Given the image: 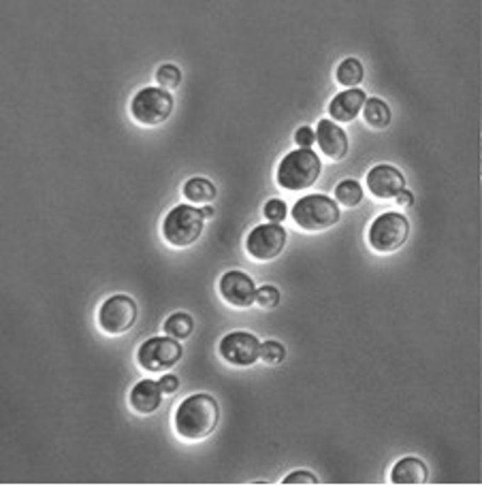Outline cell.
<instances>
[{
    "mask_svg": "<svg viewBox=\"0 0 482 486\" xmlns=\"http://www.w3.org/2000/svg\"><path fill=\"white\" fill-rule=\"evenodd\" d=\"M163 395H165V390H163V386H160L158 380H147L145 378V380H141V382H137L132 386L128 401H130V407L137 414L149 416V414L158 412V407L163 405Z\"/></svg>",
    "mask_w": 482,
    "mask_h": 486,
    "instance_id": "5bb4252c",
    "label": "cell"
},
{
    "mask_svg": "<svg viewBox=\"0 0 482 486\" xmlns=\"http://www.w3.org/2000/svg\"><path fill=\"white\" fill-rule=\"evenodd\" d=\"M290 216L301 231L320 233L340 222V207L338 201L325 195H307L294 203Z\"/></svg>",
    "mask_w": 482,
    "mask_h": 486,
    "instance_id": "3957f363",
    "label": "cell"
},
{
    "mask_svg": "<svg viewBox=\"0 0 482 486\" xmlns=\"http://www.w3.org/2000/svg\"><path fill=\"white\" fill-rule=\"evenodd\" d=\"M263 216H265L269 222L280 224V222L288 216V205H286L282 199H271V201H267V203H265V207H263Z\"/></svg>",
    "mask_w": 482,
    "mask_h": 486,
    "instance_id": "cb8c5ba5",
    "label": "cell"
},
{
    "mask_svg": "<svg viewBox=\"0 0 482 486\" xmlns=\"http://www.w3.org/2000/svg\"><path fill=\"white\" fill-rule=\"evenodd\" d=\"M365 184H367V190L376 199H382V201L395 199L399 192L406 190V178L393 165H378V167H374L367 173Z\"/></svg>",
    "mask_w": 482,
    "mask_h": 486,
    "instance_id": "7c38bea8",
    "label": "cell"
},
{
    "mask_svg": "<svg viewBox=\"0 0 482 486\" xmlns=\"http://www.w3.org/2000/svg\"><path fill=\"white\" fill-rule=\"evenodd\" d=\"M220 296L233 307H250L256 303V286L252 277L243 271H226L220 277Z\"/></svg>",
    "mask_w": 482,
    "mask_h": 486,
    "instance_id": "8fae6325",
    "label": "cell"
},
{
    "mask_svg": "<svg viewBox=\"0 0 482 486\" xmlns=\"http://www.w3.org/2000/svg\"><path fill=\"white\" fill-rule=\"evenodd\" d=\"M286 248V231L280 224L267 222L254 226L246 237V252L260 262L275 260Z\"/></svg>",
    "mask_w": 482,
    "mask_h": 486,
    "instance_id": "9c48e42d",
    "label": "cell"
},
{
    "mask_svg": "<svg viewBox=\"0 0 482 486\" xmlns=\"http://www.w3.org/2000/svg\"><path fill=\"white\" fill-rule=\"evenodd\" d=\"M184 197L190 201V205H210L218 197V192L210 180L193 178L184 184Z\"/></svg>",
    "mask_w": 482,
    "mask_h": 486,
    "instance_id": "e0dca14e",
    "label": "cell"
},
{
    "mask_svg": "<svg viewBox=\"0 0 482 486\" xmlns=\"http://www.w3.org/2000/svg\"><path fill=\"white\" fill-rule=\"evenodd\" d=\"M282 484H318V478L311 471H292L284 478Z\"/></svg>",
    "mask_w": 482,
    "mask_h": 486,
    "instance_id": "4316f807",
    "label": "cell"
},
{
    "mask_svg": "<svg viewBox=\"0 0 482 486\" xmlns=\"http://www.w3.org/2000/svg\"><path fill=\"white\" fill-rule=\"evenodd\" d=\"M365 103H367L365 90L361 88L344 90L338 96H333V100L329 103V115L333 122H342V124L355 122L359 113L363 111Z\"/></svg>",
    "mask_w": 482,
    "mask_h": 486,
    "instance_id": "9a60e30c",
    "label": "cell"
},
{
    "mask_svg": "<svg viewBox=\"0 0 482 486\" xmlns=\"http://www.w3.org/2000/svg\"><path fill=\"white\" fill-rule=\"evenodd\" d=\"M316 143L331 162H340L348 154V134L342 126H338L331 120H320L316 126Z\"/></svg>",
    "mask_w": 482,
    "mask_h": 486,
    "instance_id": "4fadbf2b",
    "label": "cell"
},
{
    "mask_svg": "<svg viewBox=\"0 0 482 486\" xmlns=\"http://www.w3.org/2000/svg\"><path fill=\"white\" fill-rule=\"evenodd\" d=\"M280 303V290L275 286H260L256 290V305L263 309H273Z\"/></svg>",
    "mask_w": 482,
    "mask_h": 486,
    "instance_id": "d4e9b609",
    "label": "cell"
},
{
    "mask_svg": "<svg viewBox=\"0 0 482 486\" xmlns=\"http://www.w3.org/2000/svg\"><path fill=\"white\" fill-rule=\"evenodd\" d=\"M205 226L203 212L195 205L182 203L176 205L163 220V237L173 248H188L193 245Z\"/></svg>",
    "mask_w": 482,
    "mask_h": 486,
    "instance_id": "277c9868",
    "label": "cell"
},
{
    "mask_svg": "<svg viewBox=\"0 0 482 486\" xmlns=\"http://www.w3.org/2000/svg\"><path fill=\"white\" fill-rule=\"evenodd\" d=\"M156 81H158L160 88L173 90L182 81V71L176 64H163V66H158V71H156Z\"/></svg>",
    "mask_w": 482,
    "mask_h": 486,
    "instance_id": "7402d4cb",
    "label": "cell"
},
{
    "mask_svg": "<svg viewBox=\"0 0 482 486\" xmlns=\"http://www.w3.org/2000/svg\"><path fill=\"white\" fill-rule=\"evenodd\" d=\"M158 382H160V386H163V390H165L167 395H173V393L180 390V378L173 376V374H165Z\"/></svg>",
    "mask_w": 482,
    "mask_h": 486,
    "instance_id": "83f0119b",
    "label": "cell"
},
{
    "mask_svg": "<svg viewBox=\"0 0 482 486\" xmlns=\"http://www.w3.org/2000/svg\"><path fill=\"white\" fill-rule=\"evenodd\" d=\"M335 201L344 207H357L363 201V188L355 180H344L335 186Z\"/></svg>",
    "mask_w": 482,
    "mask_h": 486,
    "instance_id": "44dd1931",
    "label": "cell"
},
{
    "mask_svg": "<svg viewBox=\"0 0 482 486\" xmlns=\"http://www.w3.org/2000/svg\"><path fill=\"white\" fill-rule=\"evenodd\" d=\"M429 478L427 465L416 456H403L393 465L391 482L393 484H425Z\"/></svg>",
    "mask_w": 482,
    "mask_h": 486,
    "instance_id": "2e32d148",
    "label": "cell"
},
{
    "mask_svg": "<svg viewBox=\"0 0 482 486\" xmlns=\"http://www.w3.org/2000/svg\"><path fill=\"white\" fill-rule=\"evenodd\" d=\"M260 342L248 331H233L218 344L220 357L233 367H252L260 359Z\"/></svg>",
    "mask_w": 482,
    "mask_h": 486,
    "instance_id": "30bf717a",
    "label": "cell"
},
{
    "mask_svg": "<svg viewBox=\"0 0 482 486\" xmlns=\"http://www.w3.org/2000/svg\"><path fill=\"white\" fill-rule=\"evenodd\" d=\"M323 171L320 158L311 149H294L282 158L277 165V186L290 192H301L311 188Z\"/></svg>",
    "mask_w": 482,
    "mask_h": 486,
    "instance_id": "7a4b0ae2",
    "label": "cell"
},
{
    "mask_svg": "<svg viewBox=\"0 0 482 486\" xmlns=\"http://www.w3.org/2000/svg\"><path fill=\"white\" fill-rule=\"evenodd\" d=\"M410 235V222L399 212H386L378 216L369 231H367V243L378 254H393L397 252Z\"/></svg>",
    "mask_w": 482,
    "mask_h": 486,
    "instance_id": "5b68a950",
    "label": "cell"
},
{
    "mask_svg": "<svg viewBox=\"0 0 482 486\" xmlns=\"http://www.w3.org/2000/svg\"><path fill=\"white\" fill-rule=\"evenodd\" d=\"M184 354L180 340L176 337H151L143 342L137 350V363L149 374H160L176 367Z\"/></svg>",
    "mask_w": 482,
    "mask_h": 486,
    "instance_id": "52a82bcc",
    "label": "cell"
},
{
    "mask_svg": "<svg viewBox=\"0 0 482 486\" xmlns=\"http://www.w3.org/2000/svg\"><path fill=\"white\" fill-rule=\"evenodd\" d=\"M395 203H397V207L406 209V207H410V205L414 203V197H412V192L403 190V192H399V195L395 197Z\"/></svg>",
    "mask_w": 482,
    "mask_h": 486,
    "instance_id": "f1b7e54d",
    "label": "cell"
},
{
    "mask_svg": "<svg viewBox=\"0 0 482 486\" xmlns=\"http://www.w3.org/2000/svg\"><path fill=\"white\" fill-rule=\"evenodd\" d=\"M294 143L299 145V149H311V145L316 143V130L311 126H299L294 132Z\"/></svg>",
    "mask_w": 482,
    "mask_h": 486,
    "instance_id": "484cf974",
    "label": "cell"
},
{
    "mask_svg": "<svg viewBox=\"0 0 482 486\" xmlns=\"http://www.w3.org/2000/svg\"><path fill=\"white\" fill-rule=\"evenodd\" d=\"M165 333L176 340H188L195 331V320L186 311H176L165 320Z\"/></svg>",
    "mask_w": 482,
    "mask_h": 486,
    "instance_id": "d6986e66",
    "label": "cell"
},
{
    "mask_svg": "<svg viewBox=\"0 0 482 486\" xmlns=\"http://www.w3.org/2000/svg\"><path fill=\"white\" fill-rule=\"evenodd\" d=\"M201 212H203V218H214V207L212 205H205V207H201Z\"/></svg>",
    "mask_w": 482,
    "mask_h": 486,
    "instance_id": "f546056e",
    "label": "cell"
},
{
    "mask_svg": "<svg viewBox=\"0 0 482 486\" xmlns=\"http://www.w3.org/2000/svg\"><path fill=\"white\" fill-rule=\"evenodd\" d=\"M335 77H338V83H340V86L352 90V88H359V83L363 81L365 69H363V64H361L357 58H346V60L338 66Z\"/></svg>",
    "mask_w": 482,
    "mask_h": 486,
    "instance_id": "ffe728a7",
    "label": "cell"
},
{
    "mask_svg": "<svg viewBox=\"0 0 482 486\" xmlns=\"http://www.w3.org/2000/svg\"><path fill=\"white\" fill-rule=\"evenodd\" d=\"M218 420H220L218 401L207 393H197L186 397L178 405L173 424H176V433L182 439L201 441L216 431Z\"/></svg>",
    "mask_w": 482,
    "mask_h": 486,
    "instance_id": "6da1fadb",
    "label": "cell"
},
{
    "mask_svg": "<svg viewBox=\"0 0 482 486\" xmlns=\"http://www.w3.org/2000/svg\"><path fill=\"white\" fill-rule=\"evenodd\" d=\"M363 117L374 130H384L391 124V109L382 98H367L363 107Z\"/></svg>",
    "mask_w": 482,
    "mask_h": 486,
    "instance_id": "ac0fdd59",
    "label": "cell"
},
{
    "mask_svg": "<svg viewBox=\"0 0 482 486\" xmlns=\"http://www.w3.org/2000/svg\"><path fill=\"white\" fill-rule=\"evenodd\" d=\"M173 111V96L165 88H143L134 94L130 103L132 117L143 126H158L167 122Z\"/></svg>",
    "mask_w": 482,
    "mask_h": 486,
    "instance_id": "8992f818",
    "label": "cell"
},
{
    "mask_svg": "<svg viewBox=\"0 0 482 486\" xmlns=\"http://www.w3.org/2000/svg\"><path fill=\"white\" fill-rule=\"evenodd\" d=\"M284 359H286V348L280 342H273V340L263 342V346H260V361L263 363L275 367V365L284 363Z\"/></svg>",
    "mask_w": 482,
    "mask_h": 486,
    "instance_id": "603a6c76",
    "label": "cell"
},
{
    "mask_svg": "<svg viewBox=\"0 0 482 486\" xmlns=\"http://www.w3.org/2000/svg\"><path fill=\"white\" fill-rule=\"evenodd\" d=\"M137 313L139 309L132 296L113 294L98 309V327L107 335H124L134 327Z\"/></svg>",
    "mask_w": 482,
    "mask_h": 486,
    "instance_id": "ba28073f",
    "label": "cell"
}]
</instances>
